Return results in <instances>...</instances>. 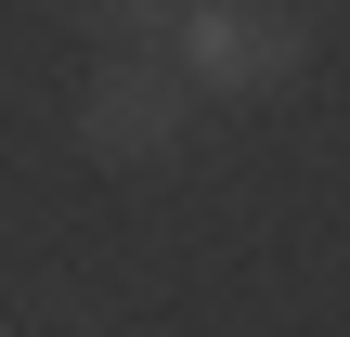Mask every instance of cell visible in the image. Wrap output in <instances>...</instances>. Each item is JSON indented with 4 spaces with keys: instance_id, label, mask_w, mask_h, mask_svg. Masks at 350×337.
Segmentation results:
<instances>
[{
    "instance_id": "obj_3",
    "label": "cell",
    "mask_w": 350,
    "mask_h": 337,
    "mask_svg": "<svg viewBox=\"0 0 350 337\" xmlns=\"http://www.w3.org/2000/svg\"><path fill=\"white\" fill-rule=\"evenodd\" d=\"M91 26H104L117 52H169V26H182V0H91Z\"/></svg>"
},
{
    "instance_id": "obj_2",
    "label": "cell",
    "mask_w": 350,
    "mask_h": 337,
    "mask_svg": "<svg viewBox=\"0 0 350 337\" xmlns=\"http://www.w3.org/2000/svg\"><path fill=\"white\" fill-rule=\"evenodd\" d=\"M78 143H91V169H156V156L182 143V78H169V52H104L91 91H78Z\"/></svg>"
},
{
    "instance_id": "obj_1",
    "label": "cell",
    "mask_w": 350,
    "mask_h": 337,
    "mask_svg": "<svg viewBox=\"0 0 350 337\" xmlns=\"http://www.w3.org/2000/svg\"><path fill=\"white\" fill-rule=\"evenodd\" d=\"M169 78H182V91H234V104L286 91V78H299V0H182Z\"/></svg>"
}]
</instances>
